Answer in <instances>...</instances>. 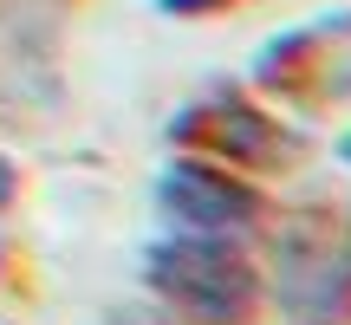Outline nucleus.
<instances>
[{
	"label": "nucleus",
	"instance_id": "f257e3e1",
	"mask_svg": "<svg viewBox=\"0 0 351 325\" xmlns=\"http://www.w3.org/2000/svg\"><path fill=\"white\" fill-rule=\"evenodd\" d=\"M143 280L182 325H241L261 306V274L234 234H182L163 228L143 254Z\"/></svg>",
	"mask_w": 351,
	"mask_h": 325
},
{
	"label": "nucleus",
	"instance_id": "f03ea898",
	"mask_svg": "<svg viewBox=\"0 0 351 325\" xmlns=\"http://www.w3.org/2000/svg\"><path fill=\"white\" fill-rule=\"evenodd\" d=\"M254 85L274 104H287V111L345 104L351 98V7L274 33L254 52Z\"/></svg>",
	"mask_w": 351,
	"mask_h": 325
},
{
	"label": "nucleus",
	"instance_id": "7ed1b4c3",
	"mask_svg": "<svg viewBox=\"0 0 351 325\" xmlns=\"http://www.w3.org/2000/svg\"><path fill=\"white\" fill-rule=\"evenodd\" d=\"M274 300L300 325H345L351 319V234L319 221H293L274 241Z\"/></svg>",
	"mask_w": 351,
	"mask_h": 325
},
{
	"label": "nucleus",
	"instance_id": "20e7f679",
	"mask_svg": "<svg viewBox=\"0 0 351 325\" xmlns=\"http://www.w3.org/2000/svg\"><path fill=\"white\" fill-rule=\"evenodd\" d=\"M169 137L195 143L208 162H234V169H280V162L300 156V137H293L274 111L247 104L228 85H215V91H202L195 104H182Z\"/></svg>",
	"mask_w": 351,
	"mask_h": 325
},
{
	"label": "nucleus",
	"instance_id": "39448f33",
	"mask_svg": "<svg viewBox=\"0 0 351 325\" xmlns=\"http://www.w3.org/2000/svg\"><path fill=\"white\" fill-rule=\"evenodd\" d=\"M156 215H163V228H182V234H234L241 241L261 221V195L208 156H176L156 176Z\"/></svg>",
	"mask_w": 351,
	"mask_h": 325
},
{
	"label": "nucleus",
	"instance_id": "423d86ee",
	"mask_svg": "<svg viewBox=\"0 0 351 325\" xmlns=\"http://www.w3.org/2000/svg\"><path fill=\"white\" fill-rule=\"evenodd\" d=\"M163 13H176V20H202V13H215L221 0H156Z\"/></svg>",
	"mask_w": 351,
	"mask_h": 325
},
{
	"label": "nucleus",
	"instance_id": "0eeeda50",
	"mask_svg": "<svg viewBox=\"0 0 351 325\" xmlns=\"http://www.w3.org/2000/svg\"><path fill=\"white\" fill-rule=\"evenodd\" d=\"M13 189H20V176H13V162H7V150H0V208L13 202Z\"/></svg>",
	"mask_w": 351,
	"mask_h": 325
},
{
	"label": "nucleus",
	"instance_id": "6e6552de",
	"mask_svg": "<svg viewBox=\"0 0 351 325\" xmlns=\"http://www.w3.org/2000/svg\"><path fill=\"white\" fill-rule=\"evenodd\" d=\"M339 156H345V162H351V137H345V143H339Z\"/></svg>",
	"mask_w": 351,
	"mask_h": 325
}]
</instances>
